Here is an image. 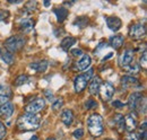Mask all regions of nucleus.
Returning <instances> with one entry per match:
<instances>
[{"instance_id": "35", "label": "nucleus", "mask_w": 147, "mask_h": 140, "mask_svg": "<svg viewBox=\"0 0 147 140\" xmlns=\"http://www.w3.org/2000/svg\"><path fill=\"white\" fill-rule=\"evenodd\" d=\"M6 132H7V130H6V127H5V124L0 121V140H2L5 138V136H6Z\"/></svg>"}, {"instance_id": "21", "label": "nucleus", "mask_w": 147, "mask_h": 140, "mask_svg": "<svg viewBox=\"0 0 147 140\" xmlns=\"http://www.w3.org/2000/svg\"><path fill=\"white\" fill-rule=\"evenodd\" d=\"M55 16H57V19H58V22L59 23H62L66 18L68 17V9L67 8H65V7H60V8H55Z\"/></svg>"}, {"instance_id": "28", "label": "nucleus", "mask_w": 147, "mask_h": 140, "mask_svg": "<svg viewBox=\"0 0 147 140\" xmlns=\"http://www.w3.org/2000/svg\"><path fill=\"white\" fill-rule=\"evenodd\" d=\"M136 110H138L139 113H146V98L145 97H143L142 101L138 103Z\"/></svg>"}, {"instance_id": "4", "label": "nucleus", "mask_w": 147, "mask_h": 140, "mask_svg": "<svg viewBox=\"0 0 147 140\" xmlns=\"http://www.w3.org/2000/svg\"><path fill=\"white\" fill-rule=\"evenodd\" d=\"M93 73H94V70L90 69L88 71H86V72H84L82 75H78L74 79V88H75L76 93H82L86 88L88 81L91 80V78L93 77Z\"/></svg>"}, {"instance_id": "33", "label": "nucleus", "mask_w": 147, "mask_h": 140, "mask_svg": "<svg viewBox=\"0 0 147 140\" xmlns=\"http://www.w3.org/2000/svg\"><path fill=\"white\" fill-rule=\"evenodd\" d=\"M73 136L76 138V139H80L82 137H84V130H83L82 128L76 129V130L73 132Z\"/></svg>"}, {"instance_id": "24", "label": "nucleus", "mask_w": 147, "mask_h": 140, "mask_svg": "<svg viewBox=\"0 0 147 140\" xmlns=\"http://www.w3.org/2000/svg\"><path fill=\"white\" fill-rule=\"evenodd\" d=\"M123 119H125V116L122 115V114H120V113H118V114H115L114 116H113V121H114V124H115V127L118 128V130L121 132V131H123V129H125V125H123Z\"/></svg>"}, {"instance_id": "19", "label": "nucleus", "mask_w": 147, "mask_h": 140, "mask_svg": "<svg viewBox=\"0 0 147 140\" xmlns=\"http://www.w3.org/2000/svg\"><path fill=\"white\" fill-rule=\"evenodd\" d=\"M48 61L47 60H40V61H36V62H32L31 63V68L33 70H35L37 72H44L45 70L48 69Z\"/></svg>"}, {"instance_id": "16", "label": "nucleus", "mask_w": 147, "mask_h": 140, "mask_svg": "<svg viewBox=\"0 0 147 140\" xmlns=\"http://www.w3.org/2000/svg\"><path fill=\"white\" fill-rule=\"evenodd\" d=\"M11 96V92L7 86H2L0 85V105L8 103V101L10 100Z\"/></svg>"}, {"instance_id": "12", "label": "nucleus", "mask_w": 147, "mask_h": 140, "mask_svg": "<svg viewBox=\"0 0 147 140\" xmlns=\"http://www.w3.org/2000/svg\"><path fill=\"white\" fill-rule=\"evenodd\" d=\"M91 63H92L91 57L87 54H83L82 58L79 59V61L76 63V68L80 71H84V70H87V68L91 67Z\"/></svg>"}, {"instance_id": "13", "label": "nucleus", "mask_w": 147, "mask_h": 140, "mask_svg": "<svg viewBox=\"0 0 147 140\" xmlns=\"http://www.w3.org/2000/svg\"><path fill=\"white\" fill-rule=\"evenodd\" d=\"M121 85L122 87L125 88H130V87H137L139 86V80L132 76H123L122 79H121Z\"/></svg>"}, {"instance_id": "9", "label": "nucleus", "mask_w": 147, "mask_h": 140, "mask_svg": "<svg viewBox=\"0 0 147 140\" xmlns=\"http://www.w3.org/2000/svg\"><path fill=\"white\" fill-rule=\"evenodd\" d=\"M132 60H134V50L127 49V50H125V52L120 55L119 63H120L121 67L126 68V67H128L129 65H131Z\"/></svg>"}, {"instance_id": "10", "label": "nucleus", "mask_w": 147, "mask_h": 140, "mask_svg": "<svg viewBox=\"0 0 147 140\" xmlns=\"http://www.w3.org/2000/svg\"><path fill=\"white\" fill-rule=\"evenodd\" d=\"M143 97H144V96H143V94H142V93H139V92H135V93H132L128 98L129 110L134 112V111L136 110V107H137L138 103L142 101V98H143Z\"/></svg>"}, {"instance_id": "31", "label": "nucleus", "mask_w": 147, "mask_h": 140, "mask_svg": "<svg viewBox=\"0 0 147 140\" xmlns=\"http://www.w3.org/2000/svg\"><path fill=\"white\" fill-rule=\"evenodd\" d=\"M147 57H146V51H144L143 54H142V57H140V59H139V67H143L144 69H146L147 67Z\"/></svg>"}, {"instance_id": "29", "label": "nucleus", "mask_w": 147, "mask_h": 140, "mask_svg": "<svg viewBox=\"0 0 147 140\" xmlns=\"http://www.w3.org/2000/svg\"><path fill=\"white\" fill-rule=\"evenodd\" d=\"M62 105H63L62 98H57V100H55L52 102V110L53 111H58V110H60L62 107Z\"/></svg>"}, {"instance_id": "32", "label": "nucleus", "mask_w": 147, "mask_h": 140, "mask_svg": "<svg viewBox=\"0 0 147 140\" xmlns=\"http://www.w3.org/2000/svg\"><path fill=\"white\" fill-rule=\"evenodd\" d=\"M96 106H97L96 101H94V100H92V98L87 100V101H86V103H85V107H86L87 110H92V108L96 107Z\"/></svg>"}, {"instance_id": "38", "label": "nucleus", "mask_w": 147, "mask_h": 140, "mask_svg": "<svg viewBox=\"0 0 147 140\" xmlns=\"http://www.w3.org/2000/svg\"><path fill=\"white\" fill-rule=\"evenodd\" d=\"M113 106H114V107H122V106H123V103H121L120 101H114V102H113Z\"/></svg>"}, {"instance_id": "27", "label": "nucleus", "mask_w": 147, "mask_h": 140, "mask_svg": "<svg viewBox=\"0 0 147 140\" xmlns=\"http://www.w3.org/2000/svg\"><path fill=\"white\" fill-rule=\"evenodd\" d=\"M146 125L147 122L144 121L143 124L140 125V128H139V139L140 140H146Z\"/></svg>"}, {"instance_id": "42", "label": "nucleus", "mask_w": 147, "mask_h": 140, "mask_svg": "<svg viewBox=\"0 0 147 140\" xmlns=\"http://www.w3.org/2000/svg\"><path fill=\"white\" fill-rule=\"evenodd\" d=\"M44 6H45V7H49V6H50V2H49L48 0H44Z\"/></svg>"}, {"instance_id": "1", "label": "nucleus", "mask_w": 147, "mask_h": 140, "mask_svg": "<svg viewBox=\"0 0 147 140\" xmlns=\"http://www.w3.org/2000/svg\"><path fill=\"white\" fill-rule=\"evenodd\" d=\"M41 119L40 116H37L36 114H24L22 116H19L17 120V127L19 130H24V131H32L35 130L40 127Z\"/></svg>"}, {"instance_id": "45", "label": "nucleus", "mask_w": 147, "mask_h": 140, "mask_svg": "<svg viewBox=\"0 0 147 140\" xmlns=\"http://www.w3.org/2000/svg\"><path fill=\"white\" fill-rule=\"evenodd\" d=\"M105 140H113V139H105Z\"/></svg>"}, {"instance_id": "11", "label": "nucleus", "mask_w": 147, "mask_h": 140, "mask_svg": "<svg viewBox=\"0 0 147 140\" xmlns=\"http://www.w3.org/2000/svg\"><path fill=\"white\" fill-rule=\"evenodd\" d=\"M105 22H107L108 27L113 32L119 31L121 28V25H122L121 19L119 17H117V16H109V17L105 18Z\"/></svg>"}, {"instance_id": "23", "label": "nucleus", "mask_w": 147, "mask_h": 140, "mask_svg": "<svg viewBox=\"0 0 147 140\" xmlns=\"http://www.w3.org/2000/svg\"><path fill=\"white\" fill-rule=\"evenodd\" d=\"M75 43H76V38H75V37L67 36V37H65V38L62 40V42H61V48H62V50L68 51Z\"/></svg>"}, {"instance_id": "7", "label": "nucleus", "mask_w": 147, "mask_h": 140, "mask_svg": "<svg viewBox=\"0 0 147 140\" xmlns=\"http://www.w3.org/2000/svg\"><path fill=\"white\" fill-rule=\"evenodd\" d=\"M44 107H45V100L44 98H36L35 101L31 102L25 107V111L28 114H36L38 112H41Z\"/></svg>"}, {"instance_id": "5", "label": "nucleus", "mask_w": 147, "mask_h": 140, "mask_svg": "<svg viewBox=\"0 0 147 140\" xmlns=\"http://www.w3.org/2000/svg\"><path fill=\"white\" fill-rule=\"evenodd\" d=\"M146 35V28L145 25L142 23H136L130 26L129 28V36L132 40H142Z\"/></svg>"}, {"instance_id": "40", "label": "nucleus", "mask_w": 147, "mask_h": 140, "mask_svg": "<svg viewBox=\"0 0 147 140\" xmlns=\"http://www.w3.org/2000/svg\"><path fill=\"white\" fill-rule=\"evenodd\" d=\"M10 3H19L22 0H8Z\"/></svg>"}, {"instance_id": "22", "label": "nucleus", "mask_w": 147, "mask_h": 140, "mask_svg": "<svg viewBox=\"0 0 147 140\" xmlns=\"http://www.w3.org/2000/svg\"><path fill=\"white\" fill-rule=\"evenodd\" d=\"M0 58L2 59L3 62H6L7 65H11L15 60L13 53H10L9 51H7L6 49H0Z\"/></svg>"}, {"instance_id": "26", "label": "nucleus", "mask_w": 147, "mask_h": 140, "mask_svg": "<svg viewBox=\"0 0 147 140\" xmlns=\"http://www.w3.org/2000/svg\"><path fill=\"white\" fill-rule=\"evenodd\" d=\"M126 69H127V71H128L129 73L136 75V73L139 72L140 67H139V65H137V63H132V65H129L128 67H126Z\"/></svg>"}, {"instance_id": "8", "label": "nucleus", "mask_w": 147, "mask_h": 140, "mask_svg": "<svg viewBox=\"0 0 147 140\" xmlns=\"http://www.w3.org/2000/svg\"><path fill=\"white\" fill-rule=\"evenodd\" d=\"M123 125L125 129L130 132H134V130L137 128V115L135 112H130L129 114H127L123 119Z\"/></svg>"}, {"instance_id": "36", "label": "nucleus", "mask_w": 147, "mask_h": 140, "mask_svg": "<svg viewBox=\"0 0 147 140\" xmlns=\"http://www.w3.org/2000/svg\"><path fill=\"white\" fill-rule=\"evenodd\" d=\"M71 54L74 57H82L84 53H83L82 49H74V50H71Z\"/></svg>"}, {"instance_id": "30", "label": "nucleus", "mask_w": 147, "mask_h": 140, "mask_svg": "<svg viewBox=\"0 0 147 140\" xmlns=\"http://www.w3.org/2000/svg\"><path fill=\"white\" fill-rule=\"evenodd\" d=\"M27 80H28L27 76H25V75H20L19 77H17V78H16V80H15V85H16V86L24 85L25 83H27Z\"/></svg>"}, {"instance_id": "20", "label": "nucleus", "mask_w": 147, "mask_h": 140, "mask_svg": "<svg viewBox=\"0 0 147 140\" xmlns=\"http://www.w3.org/2000/svg\"><path fill=\"white\" fill-rule=\"evenodd\" d=\"M101 84H102L101 78H100V77H94L92 79V81L90 83V86H88L90 93H91L92 95H96V94L98 93V89H100Z\"/></svg>"}, {"instance_id": "34", "label": "nucleus", "mask_w": 147, "mask_h": 140, "mask_svg": "<svg viewBox=\"0 0 147 140\" xmlns=\"http://www.w3.org/2000/svg\"><path fill=\"white\" fill-rule=\"evenodd\" d=\"M9 17V13L7 10H3V9H0V22L3 20V22H7V18Z\"/></svg>"}, {"instance_id": "18", "label": "nucleus", "mask_w": 147, "mask_h": 140, "mask_svg": "<svg viewBox=\"0 0 147 140\" xmlns=\"http://www.w3.org/2000/svg\"><path fill=\"white\" fill-rule=\"evenodd\" d=\"M61 121L65 125L69 127L74 121V113L71 110H63L61 113Z\"/></svg>"}, {"instance_id": "6", "label": "nucleus", "mask_w": 147, "mask_h": 140, "mask_svg": "<svg viewBox=\"0 0 147 140\" xmlns=\"http://www.w3.org/2000/svg\"><path fill=\"white\" fill-rule=\"evenodd\" d=\"M98 92H100L101 97L103 98V101L107 102V101H109V100L112 98V96H113L115 89H114V86L111 84L110 81H105V83L101 84Z\"/></svg>"}, {"instance_id": "2", "label": "nucleus", "mask_w": 147, "mask_h": 140, "mask_svg": "<svg viewBox=\"0 0 147 140\" xmlns=\"http://www.w3.org/2000/svg\"><path fill=\"white\" fill-rule=\"evenodd\" d=\"M87 128H88V131L93 137H100L103 133V130H104L103 118L97 113L92 114L87 119Z\"/></svg>"}, {"instance_id": "14", "label": "nucleus", "mask_w": 147, "mask_h": 140, "mask_svg": "<svg viewBox=\"0 0 147 140\" xmlns=\"http://www.w3.org/2000/svg\"><path fill=\"white\" fill-rule=\"evenodd\" d=\"M14 113V104L8 102L6 104L0 105V116L5 118V119H8L13 115Z\"/></svg>"}, {"instance_id": "43", "label": "nucleus", "mask_w": 147, "mask_h": 140, "mask_svg": "<svg viewBox=\"0 0 147 140\" xmlns=\"http://www.w3.org/2000/svg\"><path fill=\"white\" fill-rule=\"evenodd\" d=\"M31 140H36V136H34V138H32Z\"/></svg>"}, {"instance_id": "44", "label": "nucleus", "mask_w": 147, "mask_h": 140, "mask_svg": "<svg viewBox=\"0 0 147 140\" xmlns=\"http://www.w3.org/2000/svg\"><path fill=\"white\" fill-rule=\"evenodd\" d=\"M47 140H55V138H49V139H47Z\"/></svg>"}, {"instance_id": "17", "label": "nucleus", "mask_w": 147, "mask_h": 140, "mask_svg": "<svg viewBox=\"0 0 147 140\" xmlns=\"http://www.w3.org/2000/svg\"><path fill=\"white\" fill-rule=\"evenodd\" d=\"M123 42H125V38H123L122 35H114V36H111L110 41H109L110 45L114 49V50L120 49V48L122 46Z\"/></svg>"}, {"instance_id": "3", "label": "nucleus", "mask_w": 147, "mask_h": 140, "mask_svg": "<svg viewBox=\"0 0 147 140\" xmlns=\"http://www.w3.org/2000/svg\"><path fill=\"white\" fill-rule=\"evenodd\" d=\"M25 43H26L25 37L19 36V35H13L5 41V49L10 53L17 52L24 48Z\"/></svg>"}, {"instance_id": "41", "label": "nucleus", "mask_w": 147, "mask_h": 140, "mask_svg": "<svg viewBox=\"0 0 147 140\" xmlns=\"http://www.w3.org/2000/svg\"><path fill=\"white\" fill-rule=\"evenodd\" d=\"M112 55H113L112 53H109V54H108V57H105V58H103V61H105V60H108V59H110V58H111V57H112Z\"/></svg>"}, {"instance_id": "15", "label": "nucleus", "mask_w": 147, "mask_h": 140, "mask_svg": "<svg viewBox=\"0 0 147 140\" xmlns=\"http://www.w3.org/2000/svg\"><path fill=\"white\" fill-rule=\"evenodd\" d=\"M34 27V22L31 18H23L19 22V30L23 33H30Z\"/></svg>"}, {"instance_id": "25", "label": "nucleus", "mask_w": 147, "mask_h": 140, "mask_svg": "<svg viewBox=\"0 0 147 140\" xmlns=\"http://www.w3.org/2000/svg\"><path fill=\"white\" fill-rule=\"evenodd\" d=\"M87 24H88V18L87 17L76 18V20L74 22V25H75V26H78L79 28H84Z\"/></svg>"}, {"instance_id": "39", "label": "nucleus", "mask_w": 147, "mask_h": 140, "mask_svg": "<svg viewBox=\"0 0 147 140\" xmlns=\"http://www.w3.org/2000/svg\"><path fill=\"white\" fill-rule=\"evenodd\" d=\"M45 95H47L48 100H50V101L53 98V95H52V93H50V90H45Z\"/></svg>"}, {"instance_id": "37", "label": "nucleus", "mask_w": 147, "mask_h": 140, "mask_svg": "<svg viewBox=\"0 0 147 140\" xmlns=\"http://www.w3.org/2000/svg\"><path fill=\"white\" fill-rule=\"evenodd\" d=\"M126 140H138V138H137V136L134 132H130L128 136L126 137Z\"/></svg>"}]
</instances>
